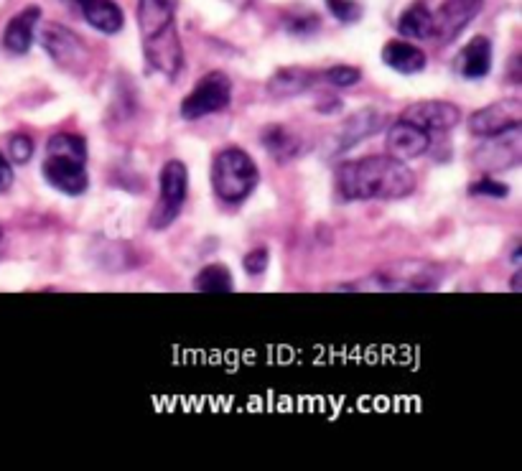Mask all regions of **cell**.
I'll return each instance as SVG.
<instances>
[{
	"mask_svg": "<svg viewBox=\"0 0 522 471\" xmlns=\"http://www.w3.org/2000/svg\"><path fill=\"white\" fill-rule=\"evenodd\" d=\"M324 79L334 87H354L357 82H362V72L357 67H347V64H339V67L326 69Z\"/></svg>",
	"mask_w": 522,
	"mask_h": 471,
	"instance_id": "cell-25",
	"label": "cell"
},
{
	"mask_svg": "<svg viewBox=\"0 0 522 471\" xmlns=\"http://www.w3.org/2000/svg\"><path fill=\"white\" fill-rule=\"evenodd\" d=\"M13 186V166L3 153H0V194Z\"/></svg>",
	"mask_w": 522,
	"mask_h": 471,
	"instance_id": "cell-29",
	"label": "cell"
},
{
	"mask_svg": "<svg viewBox=\"0 0 522 471\" xmlns=\"http://www.w3.org/2000/svg\"><path fill=\"white\" fill-rule=\"evenodd\" d=\"M456 72L464 79H484L492 72V41L487 36H474L456 57Z\"/></svg>",
	"mask_w": 522,
	"mask_h": 471,
	"instance_id": "cell-15",
	"label": "cell"
},
{
	"mask_svg": "<svg viewBox=\"0 0 522 471\" xmlns=\"http://www.w3.org/2000/svg\"><path fill=\"white\" fill-rule=\"evenodd\" d=\"M382 62L388 64L393 72L398 74H421L423 69H426L428 59L426 54H423L421 46L410 44V41H390V44H385V49H382Z\"/></svg>",
	"mask_w": 522,
	"mask_h": 471,
	"instance_id": "cell-18",
	"label": "cell"
},
{
	"mask_svg": "<svg viewBox=\"0 0 522 471\" xmlns=\"http://www.w3.org/2000/svg\"><path fill=\"white\" fill-rule=\"evenodd\" d=\"M194 288L204 293H230L235 288V281H232V273L227 265L212 263L199 270L197 278H194Z\"/></svg>",
	"mask_w": 522,
	"mask_h": 471,
	"instance_id": "cell-22",
	"label": "cell"
},
{
	"mask_svg": "<svg viewBox=\"0 0 522 471\" xmlns=\"http://www.w3.org/2000/svg\"><path fill=\"white\" fill-rule=\"evenodd\" d=\"M232 102V79L225 72H209L199 79V85L181 102V118L202 120L207 115L222 113Z\"/></svg>",
	"mask_w": 522,
	"mask_h": 471,
	"instance_id": "cell-7",
	"label": "cell"
},
{
	"mask_svg": "<svg viewBox=\"0 0 522 471\" xmlns=\"http://www.w3.org/2000/svg\"><path fill=\"white\" fill-rule=\"evenodd\" d=\"M179 0H138V29L148 67L166 77H176L184 67L179 31H176Z\"/></svg>",
	"mask_w": 522,
	"mask_h": 471,
	"instance_id": "cell-2",
	"label": "cell"
},
{
	"mask_svg": "<svg viewBox=\"0 0 522 471\" xmlns=\"http://www.w3.org/2000/svg\"><path fill=\"white\" fill-rule=\"evenodd\" d=\"M398 31L405 39H428L433 31V13L423 3H413L400 16Z\"/></svg>",
	"mask_w": 522,
	"mask_h": 471,
	"instance_id": "cell-21",
	"label": "cell"
},
{
	"mask_svg": "<svg viewBox=\"0 0 522 471\" xmlns=\"http://www.w3.org/2000/svg\"><path fill=\"white\" fill-rule=\"evenodd\" d=\"M326 8L342 23H357L362 18V6L354 0H326Z\"/></svg>",
	"mask_w": 522,
	"mask_h": 471,
	"instance_id": "cell-26",
	"label": "cell"
},
{
	"mask_svg": "<svg viewBox=\"0 0 522 471\" xmlns=\"http://www.w3.org/2000/svg\"><path fill=\"white\" fill-rule=\"evenodd\" d=\"M158 186H161V197L148 217V225H151V230H169L184 209L186 194H189V171L184 163L176 158L166 161L161 176H158Z\"/></svg>",
	"mask_w": 522,
	"mask_h": 471,
	"instance_id": "cell-6",
	"label": "cell"
},
{
	"mask_svg": "<svg viewBox=\"0 0 522 471\" xmlns=\"http://www.w3.org/2000/svg\"><path fill=\"white\" fill-rule=\"evenodd\" d=\"M512 291H520V273H517L515 278H512Z\"/></svg>",
	"mask_w": 522,
	"mask_h": 471,
	"instance_id": "cell-30",
	"label": "cell"
},
{
	"mask_svg": "<svg viewBox=\"0 0 522 471\" xmlns=\"http://www.w3.org/2000/svg\"><path fill=\"white\" fill-rule=\"evenodd\" d=\"M469 197H487V199H507L510 197V186L497 179H479L469 186Z\"/></svg>",
	"mask_w": 522,
	"mask_h": 471,
	"instance_id": "cell-24",
	"label": "cell"
},
{
	"mask_svg": "<svg viewBox=\"0 0 522 471\" xmlns=\"http://www.w3.org/2000/svg\"><path fill=\"white\" fill-rule=\"evenodd\" d=\"M316 79H319V74L304 67L278 69V72L268 79V92L273 97H278V100H288V97L304 95Z\"/></svg>",
	"mask_w": 522,
	"mask_h": 471,
	"instance_id": "cell-19",
	"label": "cell"
},
{
	"mask_svg": "<svg viewBox=\"0 0 522 471\" xmlns=\"http://www.w3.org/2000/svg\"><path fill=\"white\" fill-rule=\"evenodd\" d=\"M268 263H270V253L268 247H255V250H250V253L242 258V268H245L247 275H263L265 270H268Z\"/></svg>",
	"mask_w": 522,
	"mask_h": 471,
	"instance_id": "cell-27",
	"label": "cell"
},
{
	"mask_svg": "<svg viewBox=\"0 0 522 471\" xmlns=\"http://www.w3.org/2000/svg\"><path fill=\"white\" fill-rule=\"evenodd\" d=\"M337 189L347 202H395L416 191V174L393 156H367L339 166Z\"/></svg>",
	"mask_w": 522,
	"mask_h": 471,
	"instance_id": "cell-1",
	"label": "cell"
},
{
	"mask_svg": "<svg viewBox=\"0 0 522 471\" xmlns=\"http://www.w3.org/2000/svg\"><path fill=\"white\" fill-rule=\"evenodd\" d=\"M34 153H36V143L31 141V135L16 133L8 138V161L23 166V163H29L31 158H34Z\"/></svg>",
	"mask_w": 522,
	"mask_h": 471,
	"instance_id": "cell-23",
	"label": "cell"
},
{
	"mask_svg": "<svg viewBox=\"0 0 522 471\" xmlns=\"http://www.w3.org/2000/svg\"><path fill=\"white\" fill-rule=\"evenodd\" d=\"M484 0H446L433 16L431 36L441 44H451L482 11Z\"/></svg>",
	"mask_w": 522,
	"mask_h": 471,
	"instance_id": "cell-11",
	"label": "cell"
},
{
	"mask_svg": "<svg viewBox=\"0 0 522 471\" xmlns=\"http://www.w3.org/2000/svg\"><path fill=\"white\" fill-rule=\"evenodd\" d=\"M403 120L418 125V128H423L426 133H433V130H436V133H446V130H454L456 125L464 120V115H461V107H456L454 102L426 100L405 107Z\"/></svg>",
	"mask_w": 522,
	"mask_h": 471,
	"instance_id": "cell-12",
	"label": "cell"
},
{
	"mask_svg": "<svg viewBox=\"0 0 522 471\" xmlns=\"http://www.w3.org/2000/svg\"><path fill=\"white\" fill-rule=\"evenodd\" d=\"M39 41L49 57L59 64V67L69 69V72H82L90 59L87 54V46L79 41L77 34H72L69 29L59 26V23H46L44 29L39 31Z\"/></svg>",
	"mask_w": 522,
	"mask_h": 471,
	"instance_id": "cell-9",
	"label": "cell"
},
{
	"mask_svg": "<svg viewBox=\"0 0 522 471\" xmlns=\"http://www.w3.org/2000/svg\"><path fill=\"white\" fill-rule=\"evenodd\" d=\"M77 6L82 16L87 18V23L100 34L113 36L125 26L123 8L115 0H77Z\"/></svg>",
	"mask_w": 522,
	"mask_h": 471,
	"instance_id": "cell-17",
	"label": "cell"
},
{
	"mask_svg": "<svg viewBox=\"0 0 522 471\" xmlns=\"http://www.w3.org/2000/svg\"><path fill=\"white\" fill-rule=\"evenodd\" d=\"M474 166H479L487 174H494V171H507L515 169L517 163L522 161V133L520 128L507 130V133L500 135H489V138H482L477 148L472 153Z\"/></svg>",
	"mask_w": 522,
	"mask_h": 471,
	"instance_id": "cell-8",
	"label": "cell"
},
{
	"mask_svg": "<svg viewBox=\"0 0 522 471\" xmlns=\"http://www.w3.org/2000/svg\"><path fill=\"white\" fill-rule=\"evenodd\" d=\"M260 143H263V148L276 163H291L301 153V148H304L301 138L293 130H288L286 125H270V128H265L263 135H260Z\"/></svg>",
	"mask_w": 522,
	"mask_h": 471,
	"instance_id": "cell-20",
	"label": "cell"
},
{
	"mask_svg": "<svg viewBox=\"0 0 522 471\" xmlns=\"http://www.w3.org/2000/svg\"><path fill=\"white\" fill-rule=\"evenodd\" d=\"M515 128H522V102L517 97L492 102L469 118V133L477 138H489Z\"/></svg>",
	"mask_w": 522,
	"mask_h": 471,
	"instance_id": "cell-10",
	"label": "cell"
},
{
	"mask_svg": "<svg viewBox=\"0 0 522 471\" xmlns=\"http://www.w3.org/2000/svg\"><path fill=\"white\" fill-rule=\"evenodd\" d=\"M260 171L242 148H222L212 161V189L225 204H242L258 189Z\"/></svg>",
	"mask_w": 522,
	"mask_h": 471,
	"instance_id": "cell-4",
	"label": "cell"
},
{
	"mask_svg": "<svg viewBox=\"0 0 522 471\" xmlns=\"http://www.w3.org/2000/svg\"><path fill=\"white\" fill-rule=\"evenodd\" d=\"M385 146H388V156L398 158V161H413V158H421L431 148V135L418 125L400 118L388 128Z\"/></svg>",
	"mask_w": 522,
	"mask_h": 471,
	"instance_id": "cell-13",
	"label": "cell"
},
{
	"mask_svg": "<svg viewBox=\"0 0 522 471\" xmlns=\"http://www.w3.org/2000/svg\"><path fill=\"white\" fill-rule=\"evenodd\" d=\"M441 283V270L423 260H403L377 270L365 283L339 286V291H433Z\"/></svg>",
	"mask_w": 522,
	"mask_h": 471,
	"instance_id": "cell-5",
	"label": "cell"
},
{
	"mask_svg": "<svg viewBox=\"0 0 522 471\" xmlns=\"http://www.w3.org/2000/svg\"><path fill=\"white\" fill-rule=\"evenodd\" d=\"M319 18L316 16H296L286 21V31L293 36H311L319 31Z\"/></svg>",
	"mask_w": 522,
	"mask_h": 471,
	"instance_id": "cell-28",
	"label": "cell"
},
{
	"mask_svg": "<svg viewBox=\"0 0 522 471\" xmlns=\"http://www.w3.org/2000/svg\"><path fill=\"white\" fill-rule=\"evenodd\" d=\"M39 18H41L39 6L23 8L18 16H13L11 21H8L6 31H3V46H6L11 54H26V51L31 49V44H34Z\"/></svg>",
	"mask_w": 522,
	"mask_h": 471,
	"instance_id": "cell-16",
	"label": "cell"
},
{
	"mask_svg": "<svg viewBox=\"0 0 522 471\" xmlns=\"http://www.w3.org/2000/svg\"><path fill=\"white\" fill-rule=\"evenodd\" d=\"M0 242H3V227H0Z\"/></svg>",
	"mask_w": 522,
	"mask_h": 471,
	"instance_id": "cell-31",
	"label": "cell"
},
{
	"mask_svg": "<svg viewBox=\"0 0 522 471\" xmlns=\"http://www.w3.org/2000/svg\"><path fill=\"white\" fill-rule=\"evenodd\" d=\"M382 125H385V115H382L380 110L367 107V110L354 113L352 118L344 120V125L337 130V135H334V151H349L352 146H357V143H362L365 138L375 135L377 130H382Z\"/></svg>",
	"mask_w": 522,
	"mask_h": 471,
	"instance_id": "cell-14",
	"label": "cell"
},
{
	"mask_svg": "<svg viewBox=\"0 0 522 471\" xmlns=\"http://www.w3.org/2000/svg\"><path fill=\"white\" fill-rule=\"evenodd\" d=\"M41 174L57 191L79 197L90 186L87 174V141L77 133H57L46 143V161Z\"/></svg>",
	"mask_w": 522,
	"mask_h": 471,
	"instance_id": "cell-3",
	"label": "cell"
}]
</instances>
